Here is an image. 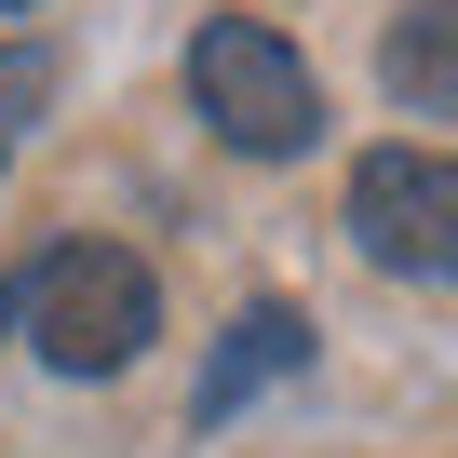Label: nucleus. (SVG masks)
<instances>
[{
	"label": "nucleus",
	"instance_id": "obj_6",
	"mask_svg": "<svg viewBox=\"0 0 458 458\" xmlns=\"http://www.w3.org/2000/svg\"><path fill=\"white\" fill-rule=\"evenodd\" d=\"M55 95H68V55L55 41H0V162L55 122Z\"/></svg>",
	"mask_w": 458,
	"mask_h": 458
},
{
	"label": "nucleus",
	"instance_id": "obj_3",
	"mask_svg": "<svg viewBox=\"0 0 458 458\" xmlns=\"http://www.w3.org/2000/svg\"><path fill=\"white\" fill-rule=\"evenodd\" d=\"M351 243L391 270V284H458V148H364L351 162Z\"/></svg>",
	"mask_w": 458,
	"mask_h": 458
},
{
	"label": "nucleus",
	"instance_id": "obj_4",
	"mask_svg": "<svg viewBox=\"0 0 458 458\" xmlns=\"http://www.w3.org/2000/svg\"><path fill=\"white\" fill-rule=\"evenodd\" d=\"M310 364V310H284V297H257L243 324H229L216 337V364H202V391H189V431H229V418H243L270 377H297Z\"/></svg>",
	"mask_w": 458,
	"mask_h": 458
},
{
	"label": "nucleus",
	"instance_id": "obj_7",
	"mask_svg": "<svg viewBox=\"0 0 458 458\" xmlns=\"http://www.w3.org/2000/svg\"><path fill=\"white\" fill-rule=\"evenodd\" d=\"M0 337H14V284H0Z\"/></svg>",
	"mask_w": 458,
	"mask_h": 458
},
{
	"label": "nucleus",
	"instance_id": "obj_1",
	"mask_svg": "<svg viewBox=\"0 0 458 458\" xmlns=\"http://www.w3.org/2000/svg\"><path fill=\"white\" fill-rule=\"evenodd\" d=\"M189 108L216 122V148H243V162H297L324 135V81H310V55L270 14H202L189 28Z\"/></svg>",
	"mask_w": 458,
	"mask_h": 458
},
{
	"label": "nucleus",
	"instance_id": "obj_5",
	"mask_svg": "<svg viewBox=\"0 0 458 458\" xmlns=\"http://www.w3.org/2000/svg\"><path fill=\"white\" fill-rule=\"evenodd\" d=\"M377 81H391V108L458 122V0H404L391 41H377Z\"/></svg>",
	"mask_w": 458,
	"mask_h": 458
},
{
	"label": "nucleus",
	"instance_id": "obj_8",
	"mask_svg": "<svg viewBox=\"0 0 458 458\" xmlns=\"http://www.w3.org/2000/svg\"><path fill=\"white\" fill-rule=\"evenodd\" d=\"M0 14H28V0H0Z\"/></svg>",
	"mask_w": 458,
	"mask_h": 458
},
{
	"label": "nucleus",
	"instance_id": "obj_2",
	"mask_svg": "<svg viewBox=\"0 0 458 458\" xmlns=\"http://www.w3.org/2000/svg\"><path fill=\"white\" fill-rule=\"evenodd\" d=\"M14 324L41 337L55 377H122L148 337H162V284L135 243H55L28 284H14Z\"/></svg>",
	"mask_w": 458,
	"mask_h": 458
}]
</instances>
